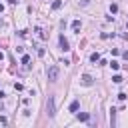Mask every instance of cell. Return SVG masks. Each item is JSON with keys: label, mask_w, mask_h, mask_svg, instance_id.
<instances>
[{"label": "cell", "mask_w": 128, "mask_h": 128, "mask_svg": "<svg viewBox=\"0 0 128 128\" xmlns=\"http://www.w3.org/2000/svg\"><path fill=\"white\" fill-rule=\"evenodd\" d=\"M58 74H60V68L56 66V64H52V66L46 70V76H48L50 82H56V80H58Z\"/></svg>", "instance_id": "6da1fadb"}, {"label": "cell", "mask_w": 128, "mask_h": 128, "mask_svg": "<svg viewBox=\"0 0 128 128\" xmlns=\"http://www.w3.org/2000/svg\"><path fill=\"white\" fill-rule=\"evenodd\" d=\"M46 112H48V116H54L56 114V110H54V96H48V102H46Z\"/></svg>", "instance_id": "7a4b0ae2"}, {"label": "cell", "mask_w": 128, "mask_h": 128, "mask_svg": "<svg viewBox=\"0 0 128 128\" xmlns=\"http://www.w3.org/2000/svg\"><path fill=\"white\" fill-rule=\"evenodd\" d=\"M58 42H60V48H62L64 52H66V50H70V44H68V40L64 38V36H60V38H58Z\"/></svg>", "instance_id": "3957f363"}, {"label": "cell", "mask_w": 128, "mask_h": 128, "mask_svg": "<svg viewBox=\"0 0 128 128\" xmlns=\"http://www.w3.org/2000/svg\"><path fill=\"white\" fill-rule=\"evenodd\" d=\"M80 82H82L84 86H90V84H92V76H90V74H84L82 78H80Z\"/></svg>", "instance_id": "277c9868"}, {"label": "cell", "mask_w": 128, "mask_h": 128, "mask_svg": "<svg viewBox=\"0 0 128 128\" xmlns=\"http://www.w3.org/2000/svg\"><path fill=\"white\" fill-rule=\"evenodd\" d=\"M90 118V114H88V112H82V114H78V120H82V122H86Z\"/></svg>", "instance_id": "5b68a950"}, {"label": "cell", "mask_w": 128, "mask_h": 128, "mask_svg": "<svg viewBox=\"0 0 128 128\" xmlns=\"http://www.w3.org/2000/svg\"><path fill=\"white\" fill-rule=\"evenodd\" d=\"M80 26H82V24H80V20H74V22H72V30H74V32H78Z\"/></svg>", "instance_id": "8992f818"}, {"label": "cell", "mask_w": 128, "mask_h": 128, "mask_svg": "<svg viewBox=\"0 0 128 128\" xmlns=\"http://www.w3.org/2000/svg\"><path fill=\"white\" fill-rule=\"evenodd\" d=\"M78 106H80V102H78V100H74V102L70 104V112H76V110H78Z\"/></svg>", "instance_id": "52a82bcc"}, {"label": "cell", "mask_w": 128, "mask_h": 128, "mask_svg": "<svg viewBox=\"0 0 128 128\" xmlns=\"http://www.w3.org/2000/svg\"><path fill=\"white\" fill-rule=\"evenodd\" d=\"M62 8V0H56V2H52V10H58Z\"/></svg>", "instance_id": "ba28073f"}, {"label": "cell", "mask_w": 128, "mask_h": 128, "mask_svg": "<svg viewBox=\"0 0 128 128\" xmlns=\"http://www.w3.org/2000/svg\"><path fill=\"white\" fill-rule=\"evenodd\" d=\"M90 60H92V62H98V60H100V54H98V52H94V54H90Z\"/></svg>", "instance_id": "9c48e42d"}, {"label": "cell", "mask_w": 128, "mask_h": 128, "mask_svg": "<svg viewBox=\"0 0 128 128\" xmlns=\"http://www.w3.org/2000/svg\"><path fill=\"white\" fill-rule=\"evenodd\" d=\"M110 66H112V70H118V68H120V64H118L116 60H112V62H110Z\"/></svg>", "instance_id": "30bf717a"}, {"label": "cell", "mask_w": 128, "mask_h": 128, "mask_svg": "<svg viewBox=\"0 0 128 128\" xmlns=\"http://www.w3.org/2000/svg\"><path fill=\"white\" fill-rule=\"evenodd\" d=\"M112 80H114V82H116V84H122V76H118V74H116L114 78H112Z\"/></svg>", "instance_id": "8fae6325"}, {"label": "cell", "mask_w": 128, "mask_h": 128, "mask_svg": "<svg viewBox=\"0 0 128 128\" xmlns=\"http://www.w3.org/2000/svg\"><path fill=\"white\" fill-rule=\"evenodd\" d=\"M110 12H112V14L118 12V6H116V4H110Z\"/></svg>", "instance_id": "7c38bea8"}, {"label": "cell", "mask_w": 128, "mask_h": 128, "mask_svg": "<svg viewBox=\"0 0 128 128\" xmlns=\"http://www.w3.org/2000/svg\"><path fill=\"white\" fill-rule=\"evenodd\" d=\"M28 62H30V56L24 54V56H22V64H28Z\"/></svg>", "instance_id": "4fadbf2b"}, {"label": "cell", "mask_w": 128, "mask_h": 128, "mask_svg": "<svg viewBox=\"0 0 128 128\" xmlns=\"http://www.w3.org/2000/svg\"><path fill=\"white\" fill-rule=\"evenodd\" d=\"M2 58H4V54H2V52H0V60H2Z\"/></svg>", "instance_id": "5bb4252c"}]
</instances>
